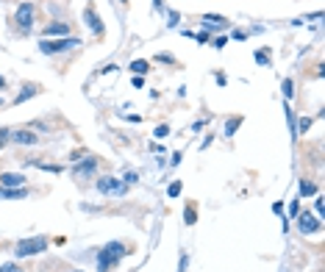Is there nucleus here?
I'll return each instance as SVG.
<instances>
[{
  "mask_svg": "<svg viewBox=\"0 0 325 272\" xmlns=\"http://www.w3.org/2000/svg\"><path fill=\"white\" fill-rule=\"evenodd\" d=\"M125 255H128V247L122 245V242H109V245L100 247V253H97V270L100 272H112Z\"/></svg>",
  "mask_w": 325,
  "mask_h": 272,
  "instance_id": "obj_1",
  "label": "nucleus"
},
{
  "mask_svg": "<svg viewBox=\"0 0 325 272\" xmlns=\"http://www.w3.org/2000/svg\"><path fill=\"white\" fill-rule=\"evenodd\" d=\"M47 247V239L45 236H34V239H20L17 247H14V255L17 258H28V255H39Z\"/></svg>",
  "mask_w": 325,
  "mask_h": 272,
  "instance_id": "obj_2",
  "label": "nucleus"
},
{
  "mask_svg": "<svg viewBox=\"0 0 325 272\" xmlns=\"http://www.w3.org/2000/svg\"><path fill=\"white\" fill-rule=\"evenodd\" d=\"M97 192L100 195H112V197H122L128 192V183L122 178H112V175H106V178L97 181Z\"/></svg>",
  "mask_w": 325,
  "mask_h": 272,
  "instance_id": "obj_3",
  "label": "nucleus"
},
{
  "mask_svg": "<svg viewBox=\"0 0 325 272\" xmlns=\"http://www.w3.org/2000/svg\"><path fill=\"white\" fill-rule=\"evenodd\" d=\"M78 45H81V39H72V36L59 39V42H47V39H42V42H39V50H42L45 56H53V53L70 50V47H78Z\"/></svg>",
  "mask_w": 325,
  "mask_h": 272,
  "instance_id": "obj_4",
  "label": "nucleus"
},
{
  "mask_svg": "<svg viewBox=\"0 0 325 272\" xmlns=\"http://www.w3.org/2000/svg\"><path fill=\"white\" fill-rule=\"evenodd\" d=\"M34 3H20L17 6V25L23 28V31H31V25H34Z\"/></svg>",
  "mask_w": 325,
  "mask_h": 272,
  "instance_id": "obj_5",
  "label": "nucleus"
},
{
  "mask_svg": "<svg viewBox=\"0 0 325 272\" xmlns=\"http://www.w3.org/2000/svg\"><path fill=\"white\" fill-rule=\"evenodd\" d=\"M84 20H86V25H89V31H92L94 36H100L103 31H106V25H103V20L97 17V11H94L92 6H86V9H84Z\"/></svg>",
  "mask_w": 325,
  "mask_h": 272,
  "instance_id": "obj_6",
  "label": "nucleus"
},
{
  "mask_svg": "<svg viewBox=\"0 0 325 272\" xmlns=\"http://www.w3.org/2000/svg\"><path fill=\"white\" fill-rule=\"evenodd\" d=\"M298 225H300V230H303V233H317V230L323 228V222L317 220V217H311L308 211H300L298 214Z\"/></svg>",
  "mask_w": 325,
  "mask_h": 272,
  "instance_id": "obj_7",
  "label": "nucleus"
},
{
  "mask_svg": "<svg viewBox=\"0 0 325 272\" xmlns=\"http://www.w3.org/2000/svg\"><path fill=\"white\" fill-rule=\"evenodd\" d=\"M25 183V175L23 172H3L0 175V186L3 189H20Z\"/></svg>",
  "mask_w": 325,
  "mask_h": 272,
  "instance_id": "obj_8",
  "label": "nucleus"
},
{
  "mask_svg": "<svg viewBox=\"0 0 325 272\" xmlns=\"http://www.w3.org/2000/svg\"><path fill=\"white\" fill-rule=\"evenodd\" d=\"M9 142H17V145H39V136L34 131H11Z\"/></svg>",
  "mask_w": 325,
  "mask_h": 272,
  "instance_id": "obj_9",
  "label": "nucleus"
},
{
  "mask_svg": "<svg viewBox=\"0 0 325 272\" xmlns=\"http://www.w3.org/2000/svg\"><path fill=\"white\" fill-rule=\"evenodd\" d=\"M23 197H28L25 186H20V189H3L0 186V200H23Z\"/></svg>",
  "mask_w": 325,
  "mask_h": 272,
  "instance_id": "obj_10",
  "label": "nucleus"
},
{
  "mask_svg": "<svg viewBox=\"0 0 325 272\" xmlns=\"http://www.w3.org/2000/svg\"><path fill=\"white\" fill-rule=\"evenodd\" d=\"M94 167H97V161H94V159H86V161H84V164H78V167H75L72 172H75V178L81 181V178H86V175H92Z\"/></svg>",
  "mask_w": 325,
  "mask_h": 272,
  "instance_id": "obj_11",
  "label": "nucleus"
},
{
  "mask_svg": "<svg viewBox=\"0 0 325 272\" xmlns=\"http://www.w3.org/2000/svg\"><path fill=\"white\" fill-rule=\"evenodd\" d=\"M45 34L47 36H64V34H70V25H64V23H50V25L45 28Z\"/></svg>",
  "mask_w": 325,
  "mask_h": 272,
  "instance_id": "obj_12",
  "label": "nucleus"
},
{
  "mask_svg": "<svg viewBox=\"0 0 325 272\" xmlns=\"http://www.w3.org/2000/svg\"><path fill=\"white\" fill-rule=\"evenodd\" d=\"M39 92V89H36L34 84H28L25 89H23V92L17 94V100H14V106H20V103H25V100H31V97H34V94Z\"/></svg>",
  "mask_w": 325,
  "mask_h": 272,
  "instance_id": "obj_13",
  "label": "nucleus"
},
{
  "mask_svg": "<svg viewBox=\"0 0 325 272\" xmlns=\"http://www.w3.org/2000/svg\"><path fill=\"white\" fill-rule=\"evenodd\" d=\"M131 69H134L137 75H145L147 69H150V64H147V61H142V59H137L134 64H131Z\"/></svg>",
  "mask_w": 325,
  "mask_h": 272,
  "instance_id": "obj_14",
  "label": "nucleus"
},
{
  "mask_svg": "<svg viewBox=\"0 0 325 272\" xmlns=\"http://www.w3.org/2000/svg\"><path fill=\"white\" fill-rule=\"evenodd\" d=\"M239 122H242V117H233V119H228V122H225V136H233V134H236V128H239Z\"/></svg>",
  "mask_w": 325,
  "mask_h": 272,
  "instance_id": "obj_15",
  "label": "nucleus"
},
{
  "mask_svg": "<svg viewBox=\"0 0 325 272\" xmlns=\"http://www.w3.org/2000/svg\"><path fill=\"white\" fill-rule=\"evenodd\" d=\"M314 192H317V186H314V183H311V181H300V195H314Z\"/></svg>",
  "mask_w": 325,
  "mask_h": 272,
  "instance_id": "obj_16",
  "label": "nucleus"
},
{
  "mask_svg": "<svg viewBox=\"0 0 325 272\" xmlns=\"http://www.w3.org/2000/svg\"><path fill=\"white\" fill-rule=\"evenodd\" d=\"M203 23H217V28H220V25H225L228 20L220 17V14H203Z\"/></svg>",
  "mask_w": 325,
  "mask_h": 272,
  "instance_id": "obj_17",
  "label": "nucleus"
},
{
  "mask_svg": "<svg viewBox=\"0 0 325 272\" xmlns=\"http://www.w3.org/2000/svg\"><path fill=\"white\" fill-rule=\"evenodd\" d=\"M281 89H283V97H286V100H292V94H295V92H292V89H295V84H292L289 78H283Z\"/></svg>",
  "mask_w": 325,
  "mask_h": 272,
  "instance_id": "obj_18",
  "label": "nucleus"
},
{
  "mask_svg": "<svg viewBox=\"0 0 325 272\" xmlns=\"http://www.w3.org/2000/svg\"><path fill=\"white\" fill-rule=\"evenodd\" d=\"M253 59H256V64H261V67H267V64H270V56H267L264 50H256V53H253Z\"/></svg>",
  "mask_w": 325,
  "mask_h": 272,
  "instance_id": "obj_19",
  "label": "nucleus"
},
{
  "mask_svg": "<svg viewBox=\"0 0 325 272\" xmlns=\"http://www.w3.org/2000/svg\"><path fill=\"white\" fill-rule=\"evenodd\" d=\"M184 220H186V225H195V220H197V211L192 208V205H186V211H184Z\"/></svg>",
  "mask_w": 325,
  "mask_h": 272,
  "instance_id": "obj_20",
  "label": "nucleus"
},
{
  "mask_svg": "<svg viewBox=\"0 0 325 272\" xmlns=\"http://www.w3.org/2000/svg\"><path fill=\"white\" fill-rule=\"evenodd\" d=\"M308 128H311V119H308V117H303V119L298 122V128H295V134H306Z\"/></svg>",
  "mask_w": 325,
  "mask_h": 272,
  "instance_id": "obj_21",
  "label": "nucleus"
},
{
  "mask_svg": "<svg viewBox=\"0 0 325 272\" xmlns=\"http://www.w3.org/2000/svg\"><path fill=\"white\" fill-rule=\"evenodd\" d=\"M122 181H125V183L131 186V183H137V181H139V175H137L134 170H125V172H122Z\"/></svg>",
  "mask_w": 325,
  "mask_h": 272,
  "instance_id": "obj_22",
  "label": "nucleus"
},
{
  "mask_svg": "<svg viewBox=\"0 0 325 272\" xmlns=\"http://www.w3.org/2000/svg\"><path fill=\"white\" fill-rule=\"evenodd\" d=\"M167 195H170V197H178L181 195V181H175V183H170V186H167Z\"/></svg>",
  "mask_w": 325,
  "mask_h": 272,
  "instance_id": "obj_23",
  "label": "nucleus"
},
{
  "mask_svg": "<svg viewBox=\"0 0 325 272\" xmlns=\"http://www.w3.org/2000/svg\"><path fill=\"white\" fill-rule=\"evenodd\" d=\"M0 272H23V270H20V264L9 261V264H3V267H0Z\"/></svg>",
  "mask_w": 325,
  "mask_h": 272,
  "instance_id": "obj_24",
  "label": "nucleus"
},
{
  "mask_svg": "<svg viewBox=\"0 0 325 272\" xmlns=\"http://www.w3.org/2000/svg\"><path fill=\"white\" fill-rule=\"evenodd\" d=\"M167 23H170V25H178L181 14H178V11H167Z\"/></svg>",
  "mask_w": 325,
  "mask_h": 272,
  "instance_id": "obj_25",
  "label": "nucleus"
},
{
  "mask_svg": "<svg viewBox=\"0 0 325 272\" xmlns=\"http://www.w3.org/2000/svg\"><path fill=\"white\" fill-rule=\"evenodd\" d=\"M167 134H170V128H167V125H159V128L153 131V136H156V139H164Z\"/></svg>",
  "mask_w": 325,
  "mask_h": 272,
  "instance_id": "obj_26",
  "label": "nucleus"
},
{
  "mask_svg": "<svg viewBox=\"0 0 325 272\" xmlns=\"http://www.w3.org/2000/svg\"><path fill=\"white\" fill-rule=\"evenodd\" d=\"M9 136H11V131H6V128H0V147L9 142Z\"/></svg>",
  "mask_w": 325,
  "mask_h": 272,
  "instance_id": "obj_27",
  "label": "nucleus"
},
{
  "mask_svg": "<svg viewBox=\"0 0 325 272\" xmlns=\"http://www.w3.org/2000/svg\"><path fill=\"white\" fill-rule=\"evenodd\" d=\"M189 267V255H181V261H178V272H186Z\"/></svg>",
  "mask_w": 325,
  "mask_h": 272,
  "instance_id": "obj_28",
  "label": "nucleus"
},
{
  "mask_svg": "<svg viewBox=\"0 0 325 272\" xmlns=\"http://www.w3.org/2000/svg\"><path fill=\"white\" fill-rule=\"evenodd\" d=\"M317 214H320V217L325 214V200L323 197H317Z\"/></svg>",
  "mask_w": 325,
  "mask_h": 272,
  "instance_id": "obj_29",
  "label": "nucleus"
},
{
  "mask_svg": "<svg viewBox=\"0 0 325 272\" xmlns=\"http://www.w3.org/2000/svg\"><path fill=\"white\" fill-rule=\"evenodd\" d=\"M181 159H184V153H172L170 164H172V167H178V164H181Z\"/></svg>",
  "mask_w": 325,
  "mask_h": 272,
  "instance_id": "obj_30",
  "label": "nucleus"
},
{
  "mask_svg": "<svg viewBox=\"0 0 325 272\" xmlns=\"http://www.w3.org/2000/svg\"><path fill=\"white\" fill-rule=\"evenodd\" d=\"M289 214H295V217H298V214H300V203H289Z\"/></svg>",
  "mask_w": 325,
  "mask_h": 272,
  "instance_id": "obj_31",
  "label": "nucleus"
},
{
  "mask_svg": "<svg viewBox=\"0 0 325 272\" xmlns=\"http://www.w3.org/2000/svg\"><path fill=\"white\" fill-rule=\"evenodd\" d=\"M192 36H195L197 42H209V36H206V34H203V31H200V34H192Z\"/></svg>",
  "mask_w": 325,
  "mask_h": 272,
  "instance_id": "obj_32",
  "label": "nucleus"
},
{
  "mask_svg": "<svg viewBox=\"0 0 325 272\" xmlns=\"http://www.w3.org/2000/svg\"><path fill=\"white\" fill-rule=\"evenodd\" d=\"M153 6H156V11H164V3H162V0H153Z\"/></svg>",
  "mask_w": 325,
  "mask_h": 272,
  "instance_id": "obj_33",
  "label": "nucleus"
},
{
  "mask_svg": "<svg viewBox=\"0 0 325 272\" xmlns=\"http://www.w3.org/2000/svg\"><path fill=\"white\" fill-rule=\"evenodd\" d=\"M3 86H6V81H3V75H0V89H3Z\"/></svg>",
  "mask_w": 325,
  "mask_h": 272,
  "instance_id": "obj_34",
  "label": "nucleus"
},
{
  "mask_svg": "<svg viewBox=\"0 0 325 272\" xmlns=\"http://www.w3.org/2000/svg\"><path fill=\"white\" fill-rule=\"evenodd\" d=\"M120 3H128V0H120Z\"/></svg>",
  "mask_w": 325,
  "mask_h": 272,
  "instance_id": "obj_35",
  "label": "nucleus"
},
{
  "mask_svg": "<svg viewBox=\"0 0 325 272\" xmlns=\"http://www.w3.org/2000/svg\"><path fill=\"white\" fill-rule=\"evenodd\" d=\"M72 272H81V270H72Z\"/></svg>",
  "mask_w": 325,
  "mask_h": 272,
  "instance_id": "obj_36",
  "label": "nucleus"
},
{
  "mask_svg": "<svg viewBox=\"0 0 325 272\" xmlns=\"http://www.w3.org/2000/svg\"><path fill=\"white\" fill-rule=\"evenodd\" d=\"M0 106H3V100H0Z\"/></svg>",
  "mask_w": 325,
  "mask_h": 272,
  "instance_id": "obj_37",
  "label": "nucleus"
}]
</instances>
